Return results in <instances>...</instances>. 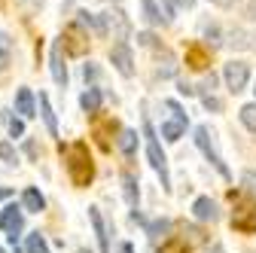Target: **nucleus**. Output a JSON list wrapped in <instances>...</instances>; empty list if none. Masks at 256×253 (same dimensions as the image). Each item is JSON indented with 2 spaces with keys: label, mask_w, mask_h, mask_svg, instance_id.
Masks as SVG:
<instances>
[{
  "label": "nucleus",
  "mask_w": 256,
  "mask_h": 253,
  "mask_svg": "<svg viewBox=\"0 0 256 253\" xmlns=\"http://www.w3.org/2000/svg\"><path fill=\"white\" fill-rule=\"evenodd\" d=\"M68 174H70V180H74V186H88L92 183V174H94V168H92V156H88V146L82 144V140H76V144H70L68 146Z\"/></svg>",
  "instance_id": "nucleus-1"
},
{
  "label": "nucleus",
  "mask_w": 256,
  "mask_h": 253,
  "mask_svg": "<svg viewBox=\"0 0 256 253\" xmlns=\"http://www.w3.org/2000/svg\"><path fill=\"white\" fill-rule=\"evenodd\" d=\"M144 134H146V156H150V165L162 174V186L168 189V159H165V152L158 150V140H156V134H152V125L150 122H144Z\"/></svg>",
  "instance_id": "nucleus-2"
},
{
  "label": "nucleus",
  "mask_w": 256,
  "mask_h": 253,
  "mask_svg": "<svg viewBox=\"0 0 256 253\" xmlns=\"http://www.w3.org/2000/svg\"><path fill=\"white\" fill-rule=\"evenodd\" d=\"M232 226L238 232H256V202L253 198L238 202V208L232 214Z\"/></svg>",
  "instance_id": "nucleus-3"
},
{
  "label": "nucleus",
  "mask_w": 256,
  "mask_h": 253,
  "mask_svg": "<svg viewBox=\"0 0 256 253\" xmlns=\"http://www.w3.org/2000/svg\"><path fill=\"white\" fill-rule=\"evenodd\" d=\"M196 144H198V150L208 156V159L214 162V168L222 174V177H229V168L226 165H222V159H220V152H216V146H214V140H210V132L204 128V125H198V128H196Z\"/></svg>",
  "instance_id": "nucleus-4"
},
{
  "label": "nucleus",
  "mask_w": 256,
  "mask_h": 253,
  "mask_svg": "<svg viewBox=\"0 0 256 253\" xmlns=\"http://www.w3.org/2000/svg\"><path fill=\"white\" fill-rule=\"evenodd\" d=\"M0 229L10 232V244L18 250V232H22V208L10 204L4 214H0Z\"/></svg>",
  "instance_id": "nucleus-5"
},
{
  "label": "nucleus",
  "mask_w": 256,
  "mask_h": 253,
  "mask_svg": "<svg viewBox=\"0 0 256 253\" xmlns=\"http://www.w3.org/2000/svg\"><path fill=\"white\" fill-rule=\"evenodd\" d=\"M110 61L116 64V70H119L122 76H132V74H134V58H132V49H128L125 40H119V43L110 49Z\"/></svg>",
  "instance_id": "nucleus-6"
},
{
  "label": "nucleus",
  "mask_w": 256,
  "mask_h": 253,
  "mask_svg": "<svg viewBox=\"0 0 256 253\" xmlns=\"http://www.w3.org/2000/svg\"><path fill=\"white\" fill-rule=\"evenodd\" d=\"M222 76H226V86H229V92H241L244 86H247V80H250V70H247V64H244V61H229V64H226V74H222Z\"/></svg>",
  "instance_id": "nucleus-7"
},
{
  "label": "nucleus",
  "mask_w": 256,
  "mask_h": 253,
  "mask_svg": "<svg viewBox=\"0 0 256 253\" xmlns=\"http://www.w3.org/2000/svg\"><path fill=\"white\" fill-rule=\"evenodd\" d=\"M168 110L174 113V119L162 125V134H165L168 140H180V138H183V132H186V113H183V110H180V104H174V101H168Z\"/></svg>",
  "instance_id": "nucleus-8"
},
{
  "label": "nucleus",
  "mask_w": 256,
  "mask_h": 253,
  "mask_svg": "<svg viewBox=\"0 0 256 253\" xmlns=\"http://www.w3.org/2000/svg\"><path fill=\"white\" fill-rule=\"evenodd\" d=\"M64 46H68L70 55H82V52L88 49V37L82 34L80 24H70L68 30H64Z\"/></svg>",
  "instance_id": "nucleus-9"
},
{
  "label": "nucleus",
  "mask_w": 256,
  "mask_h": 253,
  "mask_svg": "<svg viewBox=\"0 0 256 253\" xmlns=\"http://www.w3.org/2000/svg\"><path fill=\"white\" fill-rule=\"evenodd\" d=\"M186 64H189L192 70H204V68L210 64V55H208L198 43H192V46H186Z\"/></svg>",
  "instance_id": "nucleus-10"
},
{
  "label": "nucleus",
  "mask_w": 256,
  "mask_h": 253,
  "mask_svg": "<svg viewBox=\"0 0 256 253\" xmlns=\"http://www.w3.org/2000/svg\"><path fill=\"white\" fill-rule=\"evenodd\" d=\"M22 208H24L28 214H40V210L46 208L43 192H40V189H34V186H28V189H24V196H22Z\"/></svg>",
  "instance_id": "nucleus-11"
},
{
  "label": "nucleus",
  "mask_w": 256,
  "mask_h": 253,
  "mask_svg": "<svg viewBox=\"0 0 256 253\" xmlns=\"http://www.w3.org/2000/svg\"><path fill=\"white\" fill-rule=\"evenodd\" d=\"M88 220H92V226H94V235H98L101 250L107 253L110 250V241H107V226H104V220H101V210L98 208H88Z\"/></svg>",
  "instance_id": "nucleus-12"
},
{
  "label": "nucleus",
  "mask_w": 256,
  "mask_h": 253,
  "mask_svg": "<svg viewBox=\"0 0 256 253\" xmlns=\"http://www.w3.org/2000/svg\"><path fill=\"white\" fill-rule=\"evenodd\" d=\"M52 76L58 86H68V68H64V61H61V43L52 46Z\"/></svg>",
  "instance_id": "nucleus-13"
},
{
  "label": "nucleus",
  "mask_w": 256,
  "mask_h": 253,
  "mask_svg": "<svg viewBox=\"0 0 256 253\" xmlns=\"http://www.w3.org/2000/svg\"><path fill=\"white\" fill-rule=\"evenodd\" d=\"M110 132H116L113 119H98V122H94V138H98L101 150H110Z\"/></svg>",
  "instance_id": "nucleus-14"
},
{
  "label": "nucleus",
  "mask_w": 256,
  "mask_h": 253,
  "mask_svg": "<svg viewBox=\"0 0 256 253\" xmlns=\"http://www.w3.org/2000/svg\"><path fill=\"white\" fill-rule=\"evenodd\" d=\"M16 110L22 116H34V94H30V88H18L16 92Z\"/></svg>",
  "instance_id": "nucleus-15"
},
{
  "label": "nucleus",
  "mask_w": 256,
  "mask_h": 253,
  "mask_svg": "<svg viewBox=\"0 0 256 253\" xmlns=\"http://www.w3.org/2000/svg\"><path fill=\"white\" fill-rule=\"evenodd\" d=\"M192 214H196L198 220H216V204L210 198H196V204H192Z\"/></svg>",
  "instance_id": "nucleus-16"
},
{
  "label": "nucleus",
  "mask_w": 256,
  "mask_h": 253,
  "mask_svg": "<svg viewBox=\"0 0 256 253\" xmlns=\"http://www.w3.org/2000/svg\"><path fill=\"white\" fill-rule=\"evenodd\" d=\"M80 104H82L86 113H101V92L98 88H88L82 98H80Z\"/></svg>",
  "instance_id": "nucleus-17"
},
{
  "label": "nucleus",
  "mask_w": 256,
  "mask_h": 253,
  "mask_svg": "<svg viewBox=\"0 0 256 253\" xmlns=\"http://www.w3.org/2000/svg\"><path fill=\"white\" fill-rule=\"evenodd\" d=\"M40 113H43V119H46V128H49V134L55 138V134H58V122H55V113H52V104H49V98H46V94H40Z\"/></svg>",
  "instance_id": "nucleus-18"
},
{
  "label": "nucleus",
  "mask_w": 256,
  "mask_h": 253,
  "mask_svg": "<svg viewBox=\"0 0 256 253\" xmlns=\"http://www.w3.org/2000/svg\"><path fill=\"white\" fill-rule=\"evenodd\" d=\"M119 150L132 159L134 156V150H138V132H132V128H125L122 134H119Z\"/></svg>",
  "instance_id": "nucleus-19"
},
{
  "label": "nucleus",
  "mask_w": 256,
  "mask_h": 253,
  "mask_svg": "<svg viewBox=\"0 0 256 253\" xmlns=\"http://www.w3.org/2000/svg\"><path fill=\"white\" fill-rule=\"evenodd\" d=\"M24 253H49V244L40 232H30L28 241H24Z\"/></svg>",
  "instance_id": "nucleus-20"
},
{
  "label": "nucleus",
  "mask_w": 256,
  "mask_h": 253,
  "mask_svg": "<svg viewBox=\"0 0 256 253\" xmlns=\"http://www.w3.org/2000/svg\"><path fill=\"white\" fill-rule=\"evenodd\" d=\"M10 61H12V40L0 30V70H6Z\"/></svg>",
  "instance_id": "nucleus-21"
},
{
  "label": "nucleus",
  "mask_w": 256,
  "mask_h": 253,
  "mask_svg": "<svg viewBox=\"0 0 256 253\" xmlns=\"http://www.w3.org/2000/svg\"><path fill=\"white\" fill-rule=\"evenodd\" d=\"M144 18H146L150 24H162V22H165L162 10L156 6V0H144Z\"/></svg>",
  "instance_id": "nucleus-22"
},
{
  "label": "nucleus",
  "mask_w": 256,
  "mask_h": 253,
  "mask_svg": "<svg viewBox=\"0 0 256 253\" xmlns=\"http://www.w3.org/2000/svg\"><path fill=\"white\" fill-rule=\"evenodd\" d=\"M122 183H125V198H128V204H138V183H134V177L132 174H125L122 177Z\"/></svg>",
  "instance_id": "nucleus-23"
},
{
  "label": "nucleus",
  "mask_w": 256,
  "mask_h": 253,
  "mask_svg": "<svg viewBox=\"0 0 256 253\" xmlns=\"http://www.w3.org/2000/svg\"><path fill=\"white\" fill-rule=\"evenodd\" d=\"M241 122L247 125L250 132H256V104H244L241 107Z\"/></svg>",
  "instance_id": "nucleus-24"
},
{
  "label": "nucleus",
  "mask_w": 256,
  "mask_h": 253,
  "mask_svg": "<svg viewBox=\"0 0 256 253\" xmlns=\"http://www.w3.org/2000/svg\"><path fill=\"white\" fill-rule=\"evenodd\" d=\"M4 119H6V125H10V134H12V138H22V134H24V122H22V119H12L10 110H4Z\"/></svg>",
  "instance_id": "nucleus-25"
},
{
  "label": "nucleus",
  "mask_w": 256,
  "mask_h": 253,
  "mask_svg": "<svg viewBox=\"0 0 256 253\" xmlns=\"http://www.w3.org/2000/svg\"><path fill=\"white\" fill-rule=\"evenodd\" d=\"M0 159H4L6 165H16V146L4 140V144H0Z\"/></svg>",
  "instance_id": "nucleus-26"
},
{
  "label": "nucleus",
  "mask_w": 256,
  "mask_h": 253,
  "mask_svg": "<svg viewBox=\"0 0 256 253\" xmlns=\"http://www.w3.org/2000/svg\"><path fill=\"white\" fill-rule=\"evenodd\" d=\"M146 232H150L152 238L165 235V232H168V220H156V223H150V226H146Z\"/></svg>",
  "instance_id": "nucleus-27"
},
{
  "label": "nucleus",
  "mask_w": 256,
  "mask_h": 253,
  "mask_svg": "<svg viewBox=\"0 0 256 253\" xmlns=\"http://www.w3.org/2000/svg\"><path fill=\"white\" fill-rule=\"evenodd\" d=\"M204 37L210 40V46H220V28L216 24H208L204 28Z\"/></svg>",
  "instance_id": "nucleus-28"
},
{
  "label": "nucleus",
  "mask_w": 256,
  "mask_h": 253,
  "mask_svg": "<svg viewBox=\"0 0 256 253\" xmlns=\"http://www.w3.org/2000/svg\"><path fill=\"white\" fill-rule=\"evenodd\" d=\"M232 46H238V49H244L247 46V37H244V30H232V40H229Z\"/></svg>",
  "instance_id": "nucleus-29"
},
{
  "label": "nucleus",
  "mask_w": 256,
  "mask_h": 253,
  "mask_svg": "<svg viewBox=\"0 0 256 253\" xmlns=\"http://www.w3.org/2000/svg\"><path fill=\"white\" fill-rule=\"evenodd\" d=\"M204 107H208V110H222V101L214 98V94H204Z\"/></svg>",
  "instance_id": "nucleus-30"
},
{
  "label": "nucleus",
  "mask_w": 256,
  "mask_h": 253,
  "mask_svg": "<svg viewBox=\"0 0 256 253\" xmlns=\"http://www.w3.org/2000/svg\"><path fill=\"white\" fill-rule=\"evenodd\" d=\"M138 43L140 46H156V37L150 34V30H144V34H138Z\"/></svg>",
  "instance_id": "nucleus-31"
},
{
  "label": "nucleus",
  "mask_w": 256,
  "mask_h": 253,
  "mask_svg": "<svg viewBox=\"0 0 256 253\" xmlns=\"http://www.w3.org/2000/svg\"><path fill=\"white\" fill-rule=\"evenodd\" d=\"M82 76H86V82L94 80V76H98V68H94V64H86V68H82Z\"/></svg>",
  "instance_id": "nucleus-32"
},
{
  "label": "nucleus",
  "mask_w": 256,
  "mask_h": 253,
  "mask_svg": "<svg viewBox=\"0 0 256 253\" xmlns=\"http://www.w3.org/2000/svg\"><path fill=\"white\" fill-rule=\"evenodd\" d=\"M244 183H247L250 192H256V174H253V171H247V174H244Z\"/></svg>",
  "instance_id": "nucleus-33"
},
{
  "label": "nucleus",
  "mask_w": 256,
  "mask_h": 253,
  "mask_svg": "<svg viewBox=\"0 0 256 253\" xmlns=\"http://www.w3.org/2000/svg\"><path fill=\"white\" fill-rule=\"evenodd\" d=\"M24 152L30 156V159H37V144H34V140H28V144H24Z\"/></svg>",
  "instance_id": "nucleus-34"
},
{
  "label": "nucleus",
  "mask_w": 256,
  "mask_h": 253,
  "mask_svg": "<svg viewBox=\"0 0 256 253\" xmlns=\"http://www.w3.org/2000/svg\"><path fill=\"white\" fill-rule=\"evenodd\" d=\"M214 86H216V76H214V74L204 76V86H202V88H214Z\"/></svg>",
  "instance_id": "nucleus-35"
},
{
  "label": "nucleus",
  "mask_w": 256,
  "mask_h": 253,
  "mask_svg": "<svg viewBox=\"0 0 256 253\" xmlns=\"http://www.w3.org/2000/svg\"><path fill=\"white\" fill-rule=\"evenodd\" d=\"M10 196H12V189H10V186H0V202L10 198Z\"/></svg>",
  "instance_id": "nucleus-36"
},
{
  "label": "nucleus",
  "mask_w": 256,
  "mask_h": 253,
  "mask_svg": "<svg viewBox=\"0 0 256 253\" xmlns=\"http://www.w3.org/2000/svg\"><path fill=\"white\" fill-rule=\"evenodd\" d=\"M180 92H183V94H196V88H192V86H186V82H180Z\"/></svg>",
  "instance_id": "nucleus-37"
},
{
  "label": "nucleus",
  "mask_w": 256,
  "mask_h": 253,
  "mask_svg": "<svg viewBox=\"0 0 256 253\" xmlns=\"http://www.w3.org/2000/svg\"><path fill=\"white\" fill-rule=\"evenodd\" d=\"M247 16H250V18H256V0H250V10H247Z\"/></svg>",
  "instance_id": "nucleus-38"
},
{
  "label": "nucleus",
  "mask_w": 256,
  "mask_h": 253,
  "mask_svg": "<svg viewBox=\"0 0 256 253\" xmlns=\"http://www.w3.org/2000/svg\"><path fill=\"white\" fill-rule=\"evenodd\" d=\"M216 4H220V6H232V4H235V0H216Z\"/></svg>",
  "instance_id": "nucleus-39"
},
{
  "label": "nucleus",
  "mask_w": 256,
  "mask_h": 253,
  "mask_svg": "<svg viewBox=\"0 0 256 253\" xmlns=\"http://www.w3.org/2000/svg\"><path fill=\"white\" fill-rule=\"evenodd\" d=\"M122 253H132V244H122Z\"/></svg>",
  "instance_id": "nucleus-40"
},
{
  "label": "nucleus",
  "mask_w": 256,
  "mask_h": 253,
  "mask_svg": "<svg viewBox=\"0 0 256 253\" xmlns=\"http://www.w3.org/2000/svg\"><path fill=\"white\" fill-rule=\"evenodd\" d=\"M180 4H183V6H192V4H196V0H180Z\"/></svg>",
  "instance_id": "nucleus-41"
},
{
  "label": "nucleus",
  "mask_w": 256,
  "mask_h": 253,
  "mask_svg": "<svg viewBox=\"0 0 256 253\" xmlns=\"http://www.w3.org/2000/svg\"><path fill=\"white\" fill-rule=\"evenodd\" d=\"M210 253H222V247H220V244H214V250H210Z\"/></svg>",
  "instance_id": "nucleus-42"
},
{
  "label": "nucleus",
  "mask_w": 256,
  "mask_h": 253,
  "mask_svg": "<svg viewBox=\"0 0 256 253\" xmlns=\"http://www.w3.org/2000/svg\"><path fill=\"white\" fill-rule=\"evenodd\" d=\"M174 253H189V250L186 247H174Z\"/></svg>",
  "instance_id": "nucleus-43"
},
{
  "label": "nucleus",
  "mask_w": 256,
  "mask_h": 253,
  "mask_svg": "<svg viewBox=\"0 0 256 253\" xmlns=\"http://www.w3.org/2000/svg\"><path fill=\"white\" fill-rule=\"evenodd\" d=\"M80 253H88V250H80Z\"/></svg>",
  "instance_id": "nucleus-44"
},
{
  "label": "nucleus",
  "mask_w": 256,
  "mask_h": 253,
  "mask_svg": "<svg viewBox=\"0 0 256 253\" xmlns=\"http://www.w3.org/2000/svg\"><path fill=\"white\" fill-rule=\"evenodd\" d=\"M0 253H4V247H0Z\"/></svg>",
  "instance_id": "nucleus-45"
},
{
  "label": "nucleus",
  "mask_w": 256,
  "mask_h": 253,
  "mask_svg": "<svg viewBox=\"0 0 256 253\" xmlns=\"http://www.w3.org/2000/svg\"><path fill=\"white\" fill-rule=\"evenodd\" d=\"M253 92H256V88H253Z\"/></svg>",
  "instance_id": "nucleus-46"
}]
</instances>
